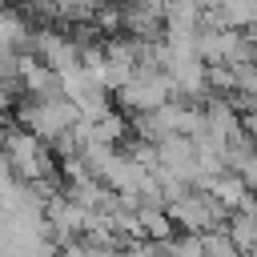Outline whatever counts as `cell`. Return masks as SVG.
I'll list each match as a JSON object with an SVG mask.
<instances>
[{
	"mask_svg": "<svg viewBox=\"0 0 257 257\" xmlns=\"http://www.w3.org/2000/svg\"><path fill=\"white\" fill-rule=\"evenodd\" d=\"M4 157L16 173V181L28 185H56V153L48 141H40L32 128H8L4 133Z\"/></svg>",
	"mask_w": 257,
	"mask_h": 257,
	"instance_id": "cell-1",
	"label": "cell"
},
{
	"mask_svg": "<svg viewBox=\"0 0 257 257\" xmlns=\"http://www.w3.org/2000/svg\"><path fill=\"white\" fill-rule=\"evenodd\" d=\"M16 116H20V128H32L40 141H60L64 133L76 128L80 120V108L68 100V96H56V100H20L16 104Z\"/></svg>",
	"mask_w": 257,
	"mask_h": 257,
	"instance_id": "cell-2",
	"label": "cell"
},
{
	"mask_svg": "<svg viewBox=\"0 0 257 257\" xmlns=\"http://www.w3.org/2000/svg\"><path fill=\"white\" fill-rule=\"evenodd\" d=\"M169 217H173V225H177L181 233H197V237H205V233H213V229H225L229 209H225L209 189H189L181 201L169 205Z\"/></svg>",
	"mask_w": 257,
	"mask_h": 257,
	"instance_id": "cell-3",
	"label": "cell"
},
{
	"mask_svg": "<svg viewBox=\"0 0 257 257\" xmlns=\"http://www.w3.org/2000/svg\"><path fill=\"white\" fill-rule=\"evenodd\" d=\"M116 100H120L124 112L145 116V112H153V108H161V104L173 100V84H169L165 72H137V76L116 92Z\"/></svg>",
	"mask_w": 257,
	"mask_h": 257,
	"instance_id": "cell-4",
	"label": "cell"
},
{
	"mask_svg": "<svg viewBox=\"0 0 257 257\" xmlns=\"http://www.w3.org/2000/svg\"><path fill=\"white\" fill-rule=\"evenodd\" d=\"M120 32L133 40H161L165 36V0H116Z\"/></svg>",
	"mask_w": 257,
	"mask_h": 257,
	"instance_id": "cell-5",
	"label": "cell"
},
{
	"mask_svg": "<svg viewBox=\"0 0 257 257\" xmlns=\"http://www.w3.org/2000/svg\"><path fill=\"white\" fill-rule=\"evenodd\" d=\"M32 56L40 64H48L52 72H68L80 64V44L72 32H60V28H36L32 36Z\"/></svg>",
	"mask_w": 257,
	"mask_h": 257,
	"instance_id": "cell-6",
	"label": "cell"
},
{
	"mask_svg": "<svg viewBox=\"0 0 257 257\" xmlns=\"http://www.w3.org/2000/svg\"><path fill=\"white\" fill-rule=\"evenodd\" d=\"M225 229H229L233 245H237L245 257H257V193H253L245 205H237V209L229 213Z\"/></svg>",
	"mask_w": 257,
	"mask_h": 257,
	"instance_id": "cell-7",
	"label": "cell"
},
{
	"mask_svg": "<svg viewBox=\"0 0 257 257\" xmlns=\"http://www.w3.org/2000/svg\"><path fill=\"white\" fill-rule=\"evenodd\" d=\"M209 24L237 28V32L257 28V0H221L217 8H209Z\"/></svg>",
	"mask_w": 257,
	"mask_h": 257,
	"instance_id": "cell-8",
	"label": "cell"
},
{
	"mask_svg": "<svg viewBox=\"0 0 257 257\" xmlns=\"http://www.w3.org/2000/svg\"><path fill=\"white\" fill-rule=\"evenodd\" d=\"M205 189H209V193H213V197H217V201H221V205H225L229 213H233L237 205H245V201L253 197L249 181H245V177H241L237 169H225V173H221V177H213V181H209Z\"/></svg>",
	"mask_w": 257,
	"mask_h": 257,
	"instance_id": "cell-9",
	"label": "cell"
},
{
	"mask_svg": "<svg viewBox=\"0 0 257 257\" xmlns=\"http://www.w3.org/2000/svg\"><path fill=\"white\" fill-rule=\"evenodd\" d=\"M24 12H32V16H40V20H60L56 0H24Z\"/></svg>",
	"mask_w": 257,
	"mask_h": 257,
	"instance_id": "cell-10",
	"label": "cell"
},
{
	"mask_svg": "<svg viewBox=\"0 0 257 257\" xmlns=\"http://www.w3.org/2000/svg\"><path fill=\"white\" fill-rule=\"evenodd\" d=\"M16 92H20V80H0V116L16 108Z\"/></svg>",
	"mask_w": 257,
	"mask_h": 257,
	"instance_id": "cell-11",
	"label": "cell"
},
{
	"mask_svg": "<svg viewBox=\"0 0 257 257\" xmlns=\"http://www.w3.org/2000/svg\"><path fill=\"white\" fill-rule=\"evenodd\" d=\"M241 177H245V181H249V189L257 193V153H253V161H249V165L241 169Z\"/></svg>",
	"mask_w": 257,
	"mask_h": 257,
	"instance_id": "cell-12",
	"label": "cell"
},
{
	"mask_svg": "<svg viewBox=\"0 0 257 257\" xmlns=\"http://www.w3.org/2000/svg\"><path fill=\"white\" fill-rule=\"evenodd\" d=\"M241 120H245V133H249V137L257 141V108H253V112H245Z\"/></svg>",
	"mask_w": 257,
	"mask_h": 257,
	"instance_id": "cell-13",
	"label": "cell"
},
{
	"mask_svg": "<svg viewBox=\"0 0 257 257\" xmlns=\"http://www.w3.org/2000/svg\"><path fill=\"white\" fill-rule=\"evenodd\" d=\"M0 149H4V128H0Z\"/></svg>",
	"mask_w": 257,
	"mask_h": 257,
	"instance_id": "cell-14",
	"label": "cell"
}]
</instances>
